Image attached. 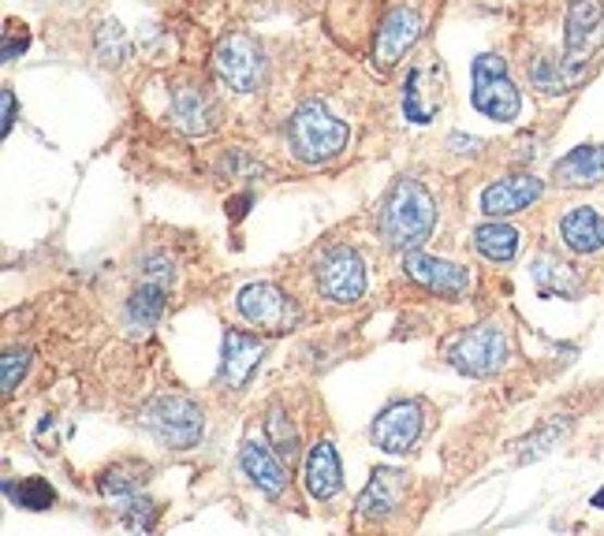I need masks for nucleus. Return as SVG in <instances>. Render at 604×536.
<instances>
[{"mask_svg": "<svg viewBox=\"0 0 604 536\" xmlns=\"http://www.w3.org/2000/svg\"><path fill=\"white\" fill-rule=\"evenodd\" d=\"M217 75L227 83V90L235 94H254L261 86V75H266V60H261V49L250 34L235 30L217 46Z\"/></svg>", "mask_w": 604, "mask_h": 536, "instance_id": "7", "label": "nucleus"}, {"mask_svg": "<svg viewBox=\"0 0 604 536\" xmlns=\"http://www.w3.org/2000/svg\"><path fill=\"white\" fill-rule=\"evenodd\" d=\"M98 49H101V60H104V64H120V60L127 57V38H124V30H120L116 23H104L101 34H98Z\"/></svg>", "mask_w": 604, "mask_h": 536, "instance_id": "31", "label": "nucleus"}, {"mask_svg": "<svg viewBox=\"0 0 604 536\" xmlns=\"http://www.w3.org/2000/svg\"><path fill=\"white\" fill-rule=\"evenodd\" d=\"M26 41H30L26 34H20V38H8V41H4V60H15V52H23Z\"/></svg>", "mask_w": 604, "mask_h": 536, "instance_id": "36", "label": "nucleus"}, {"mask_svg": "<svg viewBox=\"0 0 604 536\" xmlns=\"http://www.w3.org/2000/svg\"><path fill=\"white\" fill-rule=\"evenodd\" d=\"M403 496H407V473L381 465V470H373L370 485L358 496V518H366V522H384L389 514L399 511Z\"/></svg>", "mask_w": 604, "mask_h": 536, "instance_id": "12", "label": "nucleus"}, {"mask_svg": "<svg viewBox=\"0 0 604 536\" xmlns=\"http://www.w3.org/2000/svg\"><path fill=\"white\" fill-rule=\"evenodd\" d=\"M448 362L455 373L493 376L496 369H504L507 362V336L496 324H478V328L463 332V336L452 342Z\"/></svg>", "mask_w": 604, "mask_h": 536, "instance_id": "5", "label": "nucleus"}, {"mask_svg": "<svg viewBox=\"0 0 604 536\" xmlns=\"http://www.w3.org/2000/svg\"><path fill=\"white\" fill-rule=\"evenodd\" d=\"M601 30H604L601 0H571V8H567V60L579 64V57L593 49Z\"/></svg>", "mask_w": 604, "mask_h": 536, "instance_id": "17", "label": "nucleus"}, {"mask_svg": "<svg viewBox=\"0 0 604 536\" xmlns=\"http://www.w3.org/2000/svg\"><path fill=\"white\" fill-rule=\"evenodd\" d=\"M239 462H243V473H247L266 496H280V491L287 488L284 459H280L273 451V444H266V439H247L239 451Z\"/></svg>", "mask_w": 604, "mask_h": 536, "instance_id": "15", "label": "nucleus"}, {"mask_svg": "<svg viewBox=\"0 0 604 536\" xmlns=\"http://www.w3.org/2000/svg\"><path fill=\"white\" fill-rule=\"evenodd\" d=\"M559 187H593L604 179V146H579L553 164Z\"/></svg>", "mask_w": 604, "mask_h": 536, "instance_id": "18", "label": "nucleus"}, {"mask_svg": "<svg viewBox=\"0 0 604 536\" xmlns=\"http://www.w3.org/2000/svg\"><path fill=\"white\" fill-rule=\"evenodd\" d=\"M530 78H533V86H538L541 94H567V90H571V86L582 78V64L567 72V67L559 64V60L541 57V60H533Z\"/></svg>", "mask_w": 604, "mask_h": 536, "instance_id": "25", "label": "nucleus"}, {"mask_svg": "<svg viewBox=\"0 0 604 536\" xmlns=\"http://www.w3.org/2000/svg\"><path fill=\"white\" fill-rule=\"evenodd\" d=\"M124 522L131 525V529H143V533H150V529H153V522H157V507L150 503V499H135V496H127Z\"/></svg>", "mask_w": 604, "mask_h": 536, "instance_id": "32", "label": "nucleus"}, {"mask_svg": "<svg viewBox=\"0 0 604 536\" xmlns=\"http://www.w3.org/2000/svg\"><path fill=\"white\" fill-rule=\"evenodd\" d=\"M474 246L481 258L504 265V261H511L519 253V232L511 224H501V220H489V224H481L474 232Z\"/></svg>", "mask_w": 604, "mask_h": 536, "instance_id": "23", "label": "nucleus"}, {"mask_svg": "<svg viewBox=\"0 0 604 536\" xmlns=\"http://www.w3.org/2000/svg\"><path fill=\"white\" fill-rule=\"evenodd\" d=\"M373 444L389 454H407L422 436V402H396L373 421Z\"/></svg>", "mask_w": 604, "mask_h": 536, "instance_id": "9", "label": "nucleus"}, {"mask_svg": "<svg viewBox=\"0 0 604 536\" xmlns=\"http://www.w3.org/2000/svg\"><path fill=\"white\" fill-rule=\"evenodd\" d=\"M590 503H593V507H597V511H604V488L597 491V496H593V499H590Z\"/></svg>", "mask_w": 604, "mask_h": 536, "instance_id": "37", "label": "nucleus"}, {"mask_svg": "<svg viewBox=\"0 0 604 536\" xmlns=\"http://www.w3.org/2000/svg\"><path fill=\"white\" fill-rule=\"evenodd\" d=\"M403 269H407L410 279H418L422 287H429V291H436L444 298H459L470 287V272L463 265L429 258V253H418V250H410L407 258H403Z\"/></svg>", "mask_w": 604, "mask_h": 536, "instance_id": "11", "label": "nucleus"}, {"mask_svg": "<svg viewBox=\"0 0 604 536\" xmlns=\"http://www.w3.org/2000/svg\"><path fill=\"white\" fill-rule=\"evenodd\" d=\"M470 101H474V109L481 116H489L496 123H507L519 116L522 98H519V90H515L511 78H507L504 57L485 52V57L474 60V90H470Z\"/></svg>", "mask_w": 604, "mask_h": 536, "instance_id": "4", "label": "nucleus"}, {"mask_svg": "<svg viewBox=\"0 0 604 536\" xmlns=\"http://www.w3.org/2000/svg\"><path fill=\"white\" fill-rule=\"evenodd\" d=\"M266 436H269V444H273V451H276L287 465L299 459V428L292 425V417H287L280 407L269 410V417H266Z\"/></svg>", "mask_w": 604, "mask_h": 536, "instance_id": "26", "label": "nucleus"}, {"mask_svg": "<svg viewBox=\"0 0 604 536\" xmlns=\"http://www.w3.org/2000/svg\"><path fill=\"white\" fill-rule=\"evenodd\" d=\"M436 224V201L418 179L403 175V179L392 183L389 198L381 205V235L389 239L392 250H418L429 235H433Z\"/></svg>", "mask_w": 604, "mask_h": 536, "instance_id": "1", "label": "nucleus"}, {"mask_svg": "<svg viewBox=\"0 0 604 536\" xmlns=\"http://www.w3.org/2000/svg\"><path fill=\"white\" fill-rule=\"evenodd\" d=\"M164 313V284L157 279H143V287H135L127 302V324L131 328H150V324L161 321Z\"/></svg>", "mask_w": 604, "mask_h": 536, "instance_id": "24", "label": "nucleus"}, {"mask_svg": "<svg viewBox=\"0 0 604 536\" xmlns=\"http://www.w3.org/2000/svg\"><path fill=\"white\" fill-rule=\"evenodd\" d=\"M261 354H266V342L258 336H247V332L239 328H227L224 332V365H221V376L227 388H247L250 373L258 369Z\"/></svg>", "mask_w": 604, "mask_h": 536, "instance_id": "14", "label": "nucleus"}, {"mask_svg": "<svg viewBox=\"0 0 604 536\" xmlns=\"http://www.w3.org/2000/svg\"><path fill=\"white\" fill-rule=\"evenodd\" d=\"M559 239H564L567 250L575 253H597L604 250V216L597 209H571L564 220H559Z\"/></svg>", "mask_w": 604, "mask_h": 536, "instance_id": "19", "label": "nucleus"}, {"mask_svg": "<svg viewBox=\"0 0 604 536\" xmlns=\"http://www.w3.org/2000/svg\"><path fill=\"white\" fill-rule=\"evenodd\" d=\"M4 496L12 499L15 507H23V511H49V507L57 503V491H52L46 477H26V481H20V485L8 481Z\"/></svg>", "mask_w": 604, "mask_h": 536, "instance_id": "27", "label": "nucleus"}, {"mask_svg": "<svg viewBox=\"0 0 604 536\" xmlns=\"http://www.w3.org/2000/svg\"><path fill=\"white\" fill-rule=\"evenodd\" d=\"M533 287L545 298H579L582 295V276L571 265L556 258H538L533 261Z\"/></svg>", "mask_w": 604, "mask_h": 536, "instance_id": "20", "label": "nucleus"}, {"mask_svg": "<svg viewBox=\"0 0 604 536\" xmlns=\"http://www.w3.org/2000/svg\"><path fill=\"white\" fill-rule=\"evenodd\" d=\"M172 276H176V272H172V261H164L161 253H150V258H146V279L172 284Z\"/></svg>", "mask_w": 604, "mask_h": 536, "instance_id": "33", "label": "nucleus"}, {"mask_svg": "<svg viewBox=\"0 0 604 536\" xmlns=\"http://www.w3.org/2000/svg\"><path fill=\"white\" fill-rule=\"evenodd\" d=\"M26 369H30V350H8V354L0 358V388L4 391L20 388Z\"/></svg>", "mask_w": 604, "mask_h": 536, "instance_id": "30", "label": "nucleus"}, {"mask_svg": "<svg viewBox=\"0 0 604 536\" xmlns=\"http://www.w3.org/2000/svg\"><path fill=\"white\" fill-rule=\"evenodd\" d=\"M150 481V462H138V459H124V462H112L109 470L98 477V488L101 496H112V499H127V496H138V488Z\"/></svg>", "mask_w": 604, "mask_h": 536, "instance_id": "21", "label": "nucleus"}, {"mask_svg": "<svg viewBox=\"0 0 604 536\" xmlns=\"http://www.w3.org/2000/svg\"><path fill=\"white\" fill-rule=\"evenodd\" d=\"M239 313L243 321L254 324L258 332H269V336H284L299 324V310L295 302L280 291L276 284H247L239 291Z\"/></svg>", "mask_w": 604, "mask_h": 536, "instance_id": "6", "label": "nucleus"}, {"mask_svg": "<svg viewBox=\"0 0 604 536\" xmlns=\"http://www.w3.org/2000/svg\"><path fill=\"white\" fill-rule=\"evenodd\" d=\"M172 116H176V127L187 130V135H206V130L213 127L206 94L190 90V86H180V90L172 94Z\"/></svg>", "mask_w": 604, "mask_h": 536, "instance_id": "22", "label": "nucleus"}, {"mask_svg": "<svg viewBox=\"0 0 604 536\" xmlns=\"http://www.w3.org/2000/svg\"><path fill=\"white\" fill-rule=\"evenodd\" d=\"M541 179L538 175H511V179H501L493 183V187H485V195H481V209H485L493 220L501 216H511V213H522L527 205L541 198Z\"/></svg>", "mask_w": 604, "mask_h": 536, "instance_id": "13", "label": "nucleus"}, {"mask_svg": "<svg viewBox=\"0 0 604 536\" xmlns=\"http://www.w3.org/2000/svg\"><path fill=\"white\" fill-rule=\"evenodd\" d=\"M418 30H422V20L410 8H392L384 15L381 30H378V49H373V67L389 72V67L399 64V57L418 41Z\"/></svg>", "mask_w": 604, "mask_h": 536, "instance_id": "10", "label": "nucleus"}, {"mask_svg": "<svg viewBox=\"0 0 604 536\" xmlns=\"http://www.w3.org/2000/svg\"><path fill=\"white\" fill-rule=\"evenodd\" d=\"M143 425L161 439L172 451H187L201 439V428H206V417H201V407L190 402L187 395H161L150 407L143 410Z\"/></svg>", "mask_w": 604, "mask_h": 536, "instance_id": "3", "label": "nucleus"}, {"mask_svg": "<svg viewBox=\"0 0 604 536\" xmlns=\"http://www.w3.org/2000/svg\"><path fill=\"white\" fill-rule=\"evenodd\" d=\"M0 104H4V123H0V130H4V135H12V127H15V94L12 90H0Z\"/></svg>", "mask_w": 604, "mask_h": 536, "instance_id": "34", "label": "nucleus"}, {"mask_svg": "<svg viewBox=\"0 0 604 536\" xmlns=\"http://www.w3.org/2000/svg\"><path fill=\"white\" fill-rule=\"evenodd\" d=\"M567 433H571V417H548L545 425L538 428V433L522 439L519 462H533V459H541V454H548Z\"/></svg>", "mask_w": 604, "mask_h": 536, "instance_id": "28", "label": "nucleus"}, {"mask_svg": "<svg viewBox=\"0 0 604 536\" xmlns=\"http://www.w3.org/2000/svg\"><path fill=\"white\" fill-rule=\"evenodd\" d=\"M448 146L455 149V153H470V149H478L481 142H478V138H463V135H452V138H448Z\"/></svg>", "mask_w": 604, "mask_h": 536, "instance_id": "35", "label": "nucleus"}, {"mask_svg": "<svg viewBox=\"0 0 604 536\" xmlns=\"http://www.w3.org/2000/svg\"><path fill=\"white\" fill-rule=\"evenodd\" d=\"M422 72H410L407 78V90H403V116H407L410 123H429L433 120V112L422 104Z\"/></svg>", "mask_w": 604, "mask_h": 536, "instance_id": "29", "label": "nucleus"}, {"mask_svg": "<svg viewBox=\"0 0 604 536\" xmlns=\"http://www.w3.org/2000/svg\"><path fill=\"white\" fill-rule=\"evenodd\" d=\"M318 287L329 302L352 306L366 295V269L352 246H332L318 258Z\"/></svg>", "mask_w": 604, "mask_h": 536, "instance_id": "8", "label": "nucleus"}, {"mask_svg": "<svg viewBox=\"0 0 604 536\" xmlns=\"http://www.w3.org/2000/svg\"><path fill=\"white\" fill-rule=\"evenodd\" d=\"M287 146H292L295 161L329 164L347 149V123L332 116L321 101H306L287 120Z\"/></svg>", "mask_w": 604, "mask_h": 536, "instance_id": "2", "label": "nucleus"}, {"mask_svg": "<svg viewBox=\"0 0 604 536\" xmlns=\"http://www.w3.org/2000/svg\"><path fill=\"white\" fill-rule=\"evenodd\" d=\"M303 481H306L310 499H318V503H325V499H332L340 491L344 473H340V454H336V447H332L329 439H321V444H313L310 451H306Z\"/></svg>", "mask_w": 604, "mask_h": 536, "instance_id": "16", "label": "nucleus"}]
</instances>
